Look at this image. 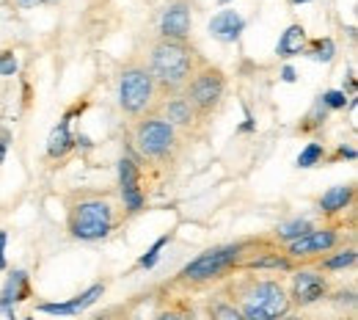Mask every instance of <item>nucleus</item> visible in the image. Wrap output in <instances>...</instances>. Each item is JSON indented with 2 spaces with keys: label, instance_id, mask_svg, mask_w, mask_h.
Returning a JSON list of instances; mask_svg holds the SVG:
<instances>
[{
  "label": "nucleus",
  "instance_id": "412c9836",
  "mask_svg": "<svg viewBox=\"0 0 358 320\" xmlns=\"http://www.w3.org/2000/svg\"><path fill=\"white\" fill-rule=\"evenodd\" d=\"M314 227V221H309V218H289V221H284V224H278V227L273 229V240L275 243H289V240H295V237H301V235H306L309 229Z\"/></svg>",
  "mask_w": 358,
  "mask_h": 320
},
{
  "label": "nucleus",
  "instance_id": "2eb2a0df",
  "mask_svg": "<svg viewBox=\"0 0 358 320\" xmlns=\"http://www.w3.org/2000/svg\"><path fill=\"white\" fill-rule=\"evenodd\" d=\"M210 36L213 39H218L221 45H231V42H237L240 39V34L245 31V17L240 14V11H234V8H221L213 20H210Z\"/></svg>",
  "mask_w": 358,
  "mask_h": 320
},
{
  "label": "nucleus",
  "instance_id": "dca6fc26",
  "mask_svg": "<svg viewBox=\"0 0 358 320\" xmlns=\"http://www.w3.org/2000/svg\"><path fill=\"white\" fill-rule=\"evenodd\" d=\"M356 260H358V251H356V246H353V240H350V243H342V246L331 249L328 254L317 257L312 265L317 268V271H322V274L334 276V274H345V271H350V268L356 265Z\"/></svg>",
  "mask_w": 358,
  "mask_h": 320
},
{
  "label": "nucleus",
  "instance_id": "f8f14e48",
  "mask_svg": "<svg viewBox=\"0 0 358 320\" xmlns=\"http://www.w3.org/2000/svg\"><path fill=\"white\" fill-rule=\"evenodd\" d=\"M190 34H193V0H169L160 11L157 36L190 39Z\"/></svg>",
  "mask_w": 358,
  "mask_h": 320
},
{
  "label": "nucleus",
  "instance_id": "9d476101",
  "mask_svg": "<svg viewBox=\"0 0 358 320\" xmlns=\"http://www.w3.org/2000/svg\"><path fill=\"white\" fill-rule=\"evenodd\" d=\"M155 111H157L166 122H171L187 141L201 138L204 136V130H207V125H210V122L193 108V102H190L182 92L163 94V97L157 99V108H155Z\"/></svg>",
  "mask_w": 358,
  "mask_h": 320
},
{
  "label": "nucleus",
  "instance_id": "ddd939ff",
  "mask_svg": "<svg viewBox=\"0 0 358 320\" xmlns=\"http://www.w3.org/2000/svg\"><path fill=\"white\" fill-rule=\"evenodd\" d=\"M34 295V287H31V274L28 271H11L6 276V284L0 287V312L14 318V307L28 301Z\"/></svg>",
  "mask_w": 358,
  "mask_h": 320
},
{
  "label": "nucleus",
  "instance_id": "6ab92c4d",
  "mask_svg": "<svg viewBox=\"0 0 358 320\" xmlns=\"http://www.w3.org/2000/svg\"><path fill=\"white\" fill-rule=\"evenodd\" d=\"M306 39H309V34H306V28L301 25V22H292V25H287L284 28V34L278 36V45H275V55L278 58H295V55H301L303 53V47H306Z\"/></svg>",
  "mask_w": 358,
  "mask_h": 320
},
{
  "label": "nucleus",
  "instance_id": "2f4dec72",
  "mask_svg": "<svg viewBox=\"0 0 358 320\" xmlns=\"http://www.w3.org/2000/svg\"><path fill=\"white\" fill-rule=\"evenodd\" d=\"M281 81H284V83H295V81H298V72H295L292 64H284V67H281Z\"/></svg>",
  "mask_w": 358,
  "mask_h": 320
},
{
  "label": "nucleus",
  "instance_id": "c9c22d12",
  "mask_svg": "<svg viewBox=\"0 0 358 320\" xmlns=\"http://www.w3.org/2000/svg\"><path fill=\"white\" fill-rule=\"evenodd\" d=\"M292 6H306V3H312V0H289Z\"/></svg>",
  "mask_w": 358,
  "mask_h": 320
},
{
  "label": "nucleus",
  "instance_id": "7c9ffc66",
  "mask_svg": "<svg viewBox=\"0 0 358 320\" xmlns=\"http://www.w3.org/2000/svg\"><path fill=\"white\" fill-rule=\"evenodd\" d=\"M6 243H8V232L0 229V271L8 268V263H6Z\"/></svg>",
  "mask_w": 358,
  "mask_h": 320
},
{
  "label": "nucleus",
  "instance_id": "c756f323",
  "mask_svg": "<svg viewBox=\"0 0 358 320\" xmlns=\"http://www.w3.org/2000/svg\"><path fill=\"white\" fill-rule=\"evenodd\" d=\"M358 152L353 149V146H339L336 152H334V158L331 160H356Z\"/></svg>",
  "mask_w": 358,
  "mask_h": 320
},
{
  "label": "nucleus",
  "instance_id": "e433bc0d",
  "mask_svg": "<svg viewBox=\"0 0 358 320\" xmlns=\"http://www.w3.org/2000/svg\"><path fill=\"white\" fill-rule=\"evenodd\" d=\"M218 3H221V6H229V3H231V0H218Z\"/></svg>",
  "mask_w": 358,
  "mask_h": 320
},
{
  "label": "nucleus",
  "instance_id": "b1692460",
  "mask_svg": "<svg viewBox=\"0 0 358 320\" xmlns=\"http://www.w3.org/2000/svg\"><path fill=\"white\" fill-rule=\"evenodd\" d=\"M105 295V284L102 281H96V284H91L89 290H83V293H78L75 298H69L72 301V307H75V312L80 315V312H86L89 307H94L99 298Z\"/></svg>",
  "mask_w": 358,
  "mask_h": 320
},
{
  "label": "nucleus",
  "instance_id": "aec40b11",
  "mask_svg": "<svg viewBox=\"0 0 358 320\" xmlns=\"http://www.w3.org/2000/svg\"><path fill=\"white\" fill-rule=\"evenodd\" d=\"M306 58H312L317 64H331L336 58V42L331 36H317V39H306V47L303 53Z\"/></svg>",
  "mask_w": 358,
  "mask_h": 320
},
{
  "label": "nucleus",
  "instance_id": "4468645a",
  "mask_svg": "<svg viewBox=\"0 0 358 320\" xmlns=\"http://www.w3.org/2000/svg\"><path fill=\"white\" fill-rule=\"evenodd\" d=\"M353 202H356V183H342V185L328 188V190L320 196L317 207H320V216H322L325 221H331V218L345 216V213L353 207Z\"/></svg>",
  "mask_w": 358,
  "mask_h": 320
},
{
  "label": "nucleus",
  "instance_id": "7ed1b4c3",
  "mask_svg": "<svg viewBox=\"0 0 358 320\" xmlns=\"http://www.w3.org/2000/svg\"><path fill=\"white\" fill-rule=\"evenodd\" d=\"M257 240L259 237H243V240L213 246V249L201 251L196 260H190L185 268H179L171 284L185 293H201V290L218 287L229 276L240 274V265L248 257V251L257 246Z\"/></svg>",
  "mask_w": 358,
  "mask_h": 320
},
{
  "label": "nucleus",
  "instance_id": "473e14b6",
  "mask_svg": "<svg viewBox=\"0 0 358 320\" xmlns=\"http://www.w3.org/2000/svg\"><path fill=\"white\" fill-rule=\"evenodd\" d=\"M237 130H240V133H254V130H257V122H254V116H251L248 108H245V122H243Z\"/></svg>",
  "mask_w": 358,
  "mask_h": 320
},
{
  "label": "nucleus",
  "instance_id": "39448f33",
  "mask_svg": "<svg viewBox=\"0 0 358 320\" xmlns=\"http://www.w3.org/2000/svg\"><path fill=\"white\" fill-rule=\"evenodd\" d=\"M146 67L163 94H177L187 86L193 72L207 61L201 50L193 45L190 39H163L157 36L149 50H146Z\"/></svg>",
  "mask_w": 358,
  "mask_h": 320
},
{
  "label": "nucleus",
  "instance_id": "c85d7f7f",
  "mask_svg": "<svg viewBox=\"0 0 358 320\" xmlns=\"http://www.w3.org/2000/svg\"><path fill=\"white\" fill-rule=\"evenodd\" d=\"M325 301H334V304H339V307H356V290L353 287H348V290H339V293H334V287H331V293H328V298Z\"/></svg>",
  "mask_w": 358,
  "mask_h": 320
},
{
  "label": "nucleus",
  "instance_id": "a878e982",
  "mask_svg": "<svg viewBox=\"0 0 358 320\" xmlns=\"http://www.w3.org/2000/svg\"><path fill=\"white\" fill-rule=\"evenodd\" d=\"M320 102L328 108V111H345L348 102H350V94L345 89H328V92L320 94Z\"/></svg>",
  "mask_w": 358,
  "mask_h": 320
},
{
  "label": "nucleus",
  "instance_id": "72a5a7b5",
  "mask_svg": "<svg viewBox=\"0 0 358 320\" xmlns=\"http://www.w3.org/2000/svg\"><path fill=\"white\" fill-rule=\"evenodd\" d=\"M6 152H8V133H0V166L6 160Z\"/></svg>",
  "mask_w": 358,
  "mask_h": 320
},
{
  "label": "nucleus",
  "instance_id": "20e7f679",
  "mask_svg": "<svg viewBox=\"0 0 358 320\" xmlns=\"http://www.w3.org/2000/svg\"><path fill=\"white\" fill-rule=\"evenodd\" d=\"M66 232L72 240L96 243L119 227V210L108 190L78 188L66 196Z\"/></svg>",
  "mask_w": 358,
  "mask_h": 320
},
{
  "label": "nucleus",
  "instance_id": "4c0bfd02",
  "mask_svg": "<svg viewBox=\"0 0 358 320\" xmlns=\"http://www.w3.org/2000/svg\"><path fill=\"white\" fill-rule=\"evenodd\" d=\"M47 3H58V0H47Z\"/></svg>",
  "mask_w": 358,
  "mask_h": 320
},
{
  "label": "nucleus",
  "instance_id": "f257e3e1",
  "mask_svg": "<svg viewBox=\"0 0 358 320\" xmlns=\"http://www.w3.org/2000/svg\"><path fill=\"white\" fill-rule=\"evenodd\" d=\"M127 144H130V155L141 163V169L149 166L155 172H169L179 163L190 141L171 122H166L157 111H152L130 122Z\"/></svg>",
  "mask_w": 358,
  "mask_h": 320
},
{
  "label": "nucleus",
  "instance_id": "5701e85b",
  "mask_svg": "<svg viewBox=\"0 0 358 320\" xmlns=\"http://www.w3.org/2000/svg\"><path fill=\"white\" fill-rule=\"evenodd\" d=\"M325 160H328V155H325V144L309 141V144L301 149V155L295 158V166H298V169H314V166H320V163H325Z\"/></svg>",
  "mask_w": 358,
  "mask_h": 320
},
{
  "label": "nucleus",
  "instance_id": "423d86ee",
  "mask_svg": "<svg viewBox=\"0 0 358 320\" xmlns=\"http://www.w3.org/2000/svg\"><path fill=\"white\" fill-rule=\"evenodd\" d=\"M160 89L146 67L143 58H135L122 67L119 72V111L124 113L127 122H133L143 113H152L157 108Z\"/></svg>",
  "mask_w": 358,
  "mask_h": 320
},
{
  "label": "nucleus",
  "instance_id": "bb28decb",
  "mask_svg": "<svg viewBox=\"0 0 358 320\" xmlns=\"http://www.w3.org/2000/svg\"><path fill=\"white\" fill-rule=\"evenodd\" d=\"M36 312H45V315H64V318H72V315H78L75 312V307H72V301H58V304H47V301H42V304H36Z\"/></svg>",
  "mask_w": 358,
  "mask_h": 320
},
{
  "label": "nucleus",
  "instance_id": "9b49d317",
  "mask_svg": "<svg viewBox=\"0 0 358 320\" xmlns=\"http://www.w3.org/2000/svg\"><path fill=\"white\" fill-rule=\"evenodd\" d=\"M119 193L127 216H138L146 207V193H143V169L133 155H124L119 160Z\"/></svg>",
  "mask_w": 358,
  "mask_h": 320
},
{
  "label": "nucleus",
  "instance_id": "f03ea898",
  "mask_svg": "<svg viewBox=\"0 0 358 320\" xmlns=\"http://www.w3.org/2000/svg\"><path fill=\"white\" fill-rule=\"evenodd\" d=\"M221 287L237 304L243 320H273L292 312L287 284L278 276L268 279V276H254L251 271H240L221 281Z\"/></svg>",
  "mask_w": 358,
  "mask_h": 320
},
{
  "label": "nucleus",
  "instance_id": "6e6552de",
  "mask_svg": "<svg viewBox=\"0 0 358 320\" xmlns=\"http://www.w3.org/2000/svg\"><path fill=\"white\" fill-rule=\"evenodd\" d=\"M226 92H229V78H226V72L218 64H210V61H204V64L193 72V78L187 81V86L182 89V94L193 102V108H196L207 122H213V116L224 108Z\"/></svg>",
  "mask_w": 358,
  "mask_h": 320
},
{
  "label": "nucleus",
  "instance_id": "a211bd4d",
  "mask_svg": "<svg viewBox=\"0 0 358 320\" xmlns=\"http://www.w3.org/2000/svg\"><path fill=\"white\" fill-rule=\"evenodd\" d=\"M204 312H207L213 320H243L240 309H237V304L229 298V293H226L221 284H218V287H213V293L207 295Z\"/></svg>",
  "mask_w": 358,
  "mask_h": 320
},
{
  "label": "nucleus",
  "instance_id": "393cba45",
  "mask_svg": "<svg viewBox=\"0 0 358 320\" xmlns=\"http://www.w3.org/2000/svg\"><path fill=\"white\" fill-rule=\"evenodd\" d=\"M171 240H174V232H169V235L157 237V240L152 243V249H149V251H146V254L138 260V268H146V271H149V268H155V265H157V260H160V251H163V249H166Z\"/></svg>",
  "mask_w": 358,
  "mask_h": 320
},
{
  "label": "nucleus",
  "instance_id": "f3484780",
  "mask_svg": "<svg viewBox=\"0 0 358 320\" xmlns=\"http://www.w3.org/2000/svg\"><path fill=\"white\" fill-rule=\"evenodd\" d=\"M75 146H78V141H75V133H72V119L64 116V119L52 127L50 138H47V158H50V160H64Z\"/></svg>",
  "mask_w": 358,
  "mask_h": 320
},
{
  "label": "nucleus",
  "instance_id": "1a4fd4ad",
  "mask_svg": "<svg viewBox=\"0 0 358 320\" xmlns=\"http://www.w3.org/2000/svg\"><path fill=\"white\" fill-rule=\"evenodd\" d=\"M289 284H287V295L292 309H309L314 304L325 301L331 293V279L328 274L317 271L314 265H298L289 271Z\"/></svg>",
  "mask_w": 358,
  "mask_h": 320
},
{
  "label": "nucleus",
  "instance_id": "0eeeda50",
  "mask_svg": "<svg viewBox=\"0 0 358 320\" xmlns=\"http://www.w3.org/2000/svg\"><path fill=\"white\" fill-rule=\"evenodd\" d=\"M350 229L353 227H345V218L342 216L339 218H331V221H325L320 227L314 224L306 235L284 243V251L289 254V260L295 265H312L317 257L328 254L331 249H336L342 243H350L353 240V232Z\"/></svg>",
  "mask_w": 358,
  "mask_h": 320
},
{
  "label": "nucleus",
  "instance_id": "cd10ccee",
  "mask_svg": "<svg viewBox=\"0 0 358 320\" xmlns=\"http://www.w3.org/2000/svg\"><path fill=\"white\" fill-rule=\"evenodd\" d=\"M17 69H20L17 53L14 50H0V78H11V75H17Z\"/></svg>",
  "mask_w": 358,
  "mask_h": 320
},
{
  "label": "nucleus",
  "instance_id": "4be33fe9",
  "mask_svg": "<svg viewBox=\"0 0 358 320\" xmlns=\"http://www.w3.org/2000/svg\"><path fill=\"white\" fill-rule=\"evenodd\" d=\"M328 108L320 102V97H317V102L312 105V111L301 119V125H298V133L301 136H312V133H320L322 127H325V122H328Z\"/></svg>",
  "mask_w": 358,
  "mask_h": 320
},
{
  "label": "nucleus",
  "instance_id": "f704fd0d",
  "mask_svg": "<svg viewBox=\"0 0 358 320\" xmlns=\"http://www.w3.org/2000/svg\"><path fill=\"white\" fill-rule=\"evenodd\" d=\"M20 8H36V6H42V3H47V0H14Z\"/></svg>",
  "mask_w": 358,
  "mask_h": 320
}]
</instances>
